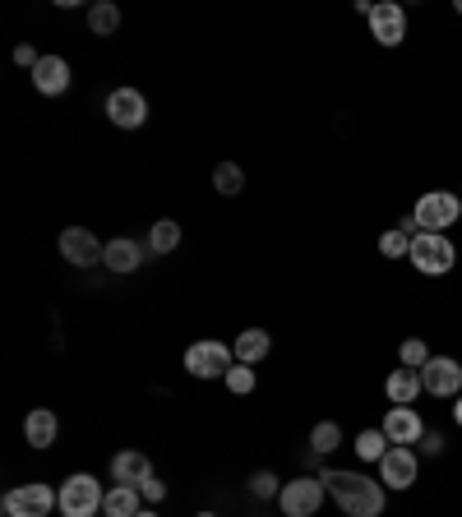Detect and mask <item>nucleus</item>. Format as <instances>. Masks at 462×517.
I'll return each mask as SVG.
<instances>
[{
    "label": "nucleus",
    "mask_w": 462,
    "mask_h": 517,
    "mask_svg": "<svg viewBox=\"0 0 462 517\" xmlns=\"http://www.w3.org/2000/svg\"><path fill=\"white\" fill-rule=\"evenodd\" d=\"M231 351H236V361H241V365H259L268 351H273V337H268L264 328H245V333L236 337V347H231Z\"/></svg>",
    "instance_id": "6ab92c4d"
},
{
    "label": "nucleus",
    "mask_w": 462,
    "mask_h": 517,
    "mask_svg": "<svg viewBox=\"0 0 462 517\" xmlns=\"http://www.w3.org/2000/svg\"><path fill=\"white\" fill-rule=\"evenodd\" d=\"M56 504H61V490L33 481V485H19V490L5 494V517H47Z\"/></svg>",
    "instance_id": "0eeeda50"
},
{
    "label": "nucleus",
    "mask_w": 462,
    "mask_h": 517,
    "mask_svg": "<svg viewBox=\"0 0 462 517\" xmlns=\"http://www.w3.org/2000/svg\"><path fill=\"white\" fill-rule=\"evenodd\" d=\"M56 430H61V421H56V411H47V407L28 411V421H24V439H28V448H51V444H56Z\"/></svg>",
    "instance_id": "f3484780"
},
{
    "label": "nucleus",
    "mask_w": 462,
    "mask_h": 517,
    "mask_svg": "<svg viewBox=\"0 0 462 517\" xmlns=\"http://www.w3.org/2000/svg\"><path fill=\"white\" fill-rule=\"evenodd\" d=\"M338 444H342V425L338 421H319L315 430H310V448H315V453H333Z\"/></svg>",
    "instance_id": "b1692460"
},
{
    "label": "nucleus",
    "mask_w": 462,
    "mask_h": 517,
    "mask_svg": "<svg viewBox=\"0 0 462 517\" xmlns=\"http://www.w3.org/2000/svg\"><path fill=\"white\" fill-rule=\"evenodd\" d=\"M14 61L28 65V70H37V61H42V56L33 51V42H24V47H14Z\"/></svg>",
    "instance_id": "7c9ffc66"
},
{
    "label": "nucleus",
    "mask_w": 462,
    "mask_h": 517,
    "mask_svg": "<svg viewBox=\"0 0 462 517\" xmlns=\"http://www.w3.org/2000/svg\"><path fill=\"white\" fill-rule=\"evenodd\" d=\"M379 254H384V259H407V254H412V236H407V231H384V236H379Z\"/></svg>",
    "instance_id": "a878e982"
},
{
    "label": "nucleus",
    "mask_w": 462,
    "mask_h": 517,
    "mask_svg": "<svg viewBox=\"0 0 462 517\" xmlns=\"http://www.w3.org/2000/svg\"><path fill=\"white\" fill-rule=\"evenodd\" d=\"M102 513L107 517H139L144 513V508H139V485H116V490H107Z\"/></svg>",
    "instance_id": "aec40b11"
},
{
    "label": "nucleus",
    "mask_w": 462,
    "mask_h": 517,
    "mask_svg": "<svg viewBox=\"0 0 462 517\" xmlns=\"http://www.w3.org/2000/svg\"><path fill=\"white\" fill-rule=\"evenodd\" d=\"M107 116L111 125H121V130H139V125L148 121V102L139 88H116V93L107 97Z\"/></svg>",
    "instance_id": "9b49d317"
},
{
    "label": "nucleus",
    "mask_w": 462,
    "mask_h": 517,
    "mask_svg": "<svg viewBox=\"0 0 462 517\" xmlns=\"http://www.w3.org/2000/svg\"><path fill=\"white\" fill-rule=\"evenodd\" d=\"M421 388L430 397H458L462 393V365L453 356H430L421 370Z\"/></svg>",
    "instance_id": "9d476101"
},
{
    "label": "nucleus",
    "mask_w": 462,
    "mask_h": 517,
    "mask_svg": "<svg viewBox=\"0 0 462 517\" xmlns=\"http://www.w3.org/2000/svg\"><path fill=\"white\" fill-rule=\"evenodd\" d=\"M379 430L389 434L393 448H407V444H421L426 421L416 416V407H389V416H384V425H379Z\"/></svg>",
    "instance_id": "f8f14e48"
},
{
    "label": "nucleus",
    "mask_w": 462,
    "mask_h": 517,
    "mask_svg": "<svg viewBox=\"0 0 462 517\" xmlns=\"http://www.w3.org/2000/svg\"><path fill=\"white\" fill-rule=\"evenodd\" d=\"M462 217V199L458 194H444V190H435V194H421L416 199V208H412V222H416V231H444L453 227Z\"/></svg>",
    "instance_id": "7ed1b4c3"
},
{
    "label": "nucleus",
    "mask_w": 462,
    "mask_h": 517,
    "mask_svg": "<svg viewBox=\"0 0 462 517\" xmlns=\"http://www.w3.org/2000/svg\"><path fill=\"white\" fill-rule=\"evenodd\" d=\"M61 259L74 268H93L107 259V245H98V236L88 227H70V231H61Z\"/></svg>",
    "instance_id": "1a4fd4ad"
},
{
    "label": "nucleus",
    "mask_w": 462,
    "mask_h": 517,
    "mask_svg": "<svg viewBox=\"0 0 462 517\" xmlns=\"http://www.w3.org/2000/svg\"><path fill=\"white\" fill-rule=\"evenodd\" d=\"M384 393H389L393 407H412L416 397L426 393V388H421V370H407V365H398V370L389 374V384H384Z\"/></svg>",
    "instance_id": "2eb2a0df"
},
{
    "label": "nucleus",
    "mask_w": 462,
    "mask_h": 517,
    "mask_svg": "<svg viewBox=\"0 0 462 517\" xmlns=\"http://www.w3.org/2000/svg\"><path fill=\"white\" fill-rule=\"evenodd\" d=\"M250 494H255V499H278L282 494L278 476H273V471H255V476H250Z\"/></svg>",
    "instance_id": "c85d7f7f"
},
{
    "label": "nucleus",
    "mask_w": 462,
    "mask_h": 517,
    "mask_svg": "<svg viewBox=\"0 0 462 517\" xmlns=\"http://www.w3.org/2000/svg\"><path fill=\"white\" fill-rule=\"evenodd\" d=\"M102 485L98 476H88V471H79V476H70V481L61 485V513L65 517H98L102 513Z\"/></svg>",
    "instance_id": "20e7f679"
},
{
    "label": "nucleus",
    "mask_w": 462,
    "mask_h": 517,
    "mask_svg": "<svg viewBox=\"0 0 462 517\" xmlns=\"http://www.w3.org/2000/svg\"><path fill=\"white\" fill-rule=\"evenodd\" d=\"M139 494H144L148 504H158L162 494H167V485H162V481H153V476H148V481H144V485H139Z\"/></svg>",
    "instance_id": "2f4dec72"
},
{
    "label": "nucleus",
    "mask_w": 462,
    "mask_h": 517,
    "mask_svg": "<svg viewBox=\"0 0 462 517\" xmlns=\"http://www.w3.org/2000/svg\"><path fill=\"white\" fill-rule=\"evenodd\" d=\"M356 457H361V462H384V453H389V434H384V430H361V434H356Z\"/></svg>",
    "instance_id": "412c9836"
},
{
    "label": "nucleus",
    "mask_w": 462,
    "mask_h": 517,
    "mask_svg": "<svg viewBox=\"0 0 462 517\" xmlns=\"http://www.w3.org/2000/svg\"><path fill=\"white\" fill-rule=\"evenodd\" d=\"M102 264L111 268V273H134V268L144 264V245L139 241H107V259H102Z\"/></svg>",
    "instance_id": "a211bd4d"
},
{
    "label": "nucleus",
    "mask_w": 462,
    "mask_h": 517,
    "mask_svg": "<svg viewBox=\"0 0 462 517\" xmlns=\"http://www.w3.org/2000/svg\"><path fill=\"white\" fill-rule=\"evenodd\" d=\"M416 448H421V453H426V457H439V453H444V434H439V430H426V434H421V444H416Z\"/></svg>",
    "instance_id": "c756f323"
},
{
    "label": "nucleus",
    "mask_w": 462,
    "mask_h": 517,
    "mask_svg": "<svg viewBox=\"0 0 462 517\" xmlns=\"http://www.w3.org/2000/svg\"><path fill=\"white\" fill-rule=\"evenodd\" d=\"M407 259H412L426 277H444V273H453V264H458V250H453V241L449 236H439V231H416Z\"/></svg>",
    "instance_id": "f03ea898"
},
{
    "label": "nucleus",
    "mask_w": 462,
    "mask_h": 517,
    "mask_svg": "<svg viewBox=\"0 0 462 517\" xmlns=\"http://www.w3.org/2000/svg\"><path fill=\"white\" fill-rule=\"evenodd\" d=\"M426 361H430V347L421 337H407L398 347V365H407V370H426Z\"/></svg>",
    "instance_id": "393cba45"
},
{
    "label": "nucleus",
    "mask_w": 462,
    "mask_h": 517,
    "mask_svg": "<svg viewBox=\"0 0 462 517\" xmlns=\"http://www.w3.org/2000/svg\"><path fill=\"white\" fill-rule=\"evenodd\" d=\"M453 10H458V14H462V0H458V5H453Z\"/></svg>",
    "instance_id": "f704fd0d"
},
{
    "label": "nucleus",
    "mask_w": 462,
    "mask_h": 517,
    "mask_svg": "<svg viewBox=\"0 0 462 517\" xmlns=\"http://www.w3.org/2000/svg\"><path fill=\"white\" fill-rule=\"evenodd\" d=\"M370 37H375L379 47H402V37H407V10H402L398 0H379L375 10H370Z\"/></svg>",
    "instance_id": "6e6552de"
},
{
    "label": "nucleus",
    "mask_w": 462,
    "mask_h": 517,
    "mask_svg": "<svg viewBox=\"0 0 462 517\" xmlns=\"http://www.w3.org/2000/svg\"><path fill=\"white\" fill-rule=\"evenodd\" d=\"M139 517H158V513H148V508H144V513H139Z\"/></svg>",
    "instance_id": "72a5a7b5"
},
{
    "label": "nucleus",
    "mask_w": 462,
    "mask_h": 517,
    "mask_svg": "<svg viewBox=\"0 0 462 517\" xmlns=\"http://www.w3.org/2000/svg\"><path fill=\"white\" fill-rule=\"evenodd\" d=\"M227 388H231V393H241V397H245V393H255V370L236 361V365L227 370Z\"/></svg>",
    "instance_id": "cd10ccee"
},
{
    "label": "nucleus",
    "mask_w": 462,
    "mask_h": 517,
    "mask_svg": "<svg viewBox=\"0 0 462 517\" xmlns=\"http://www.w3.org/2000/svg\"><path fill=\"white\" fill-rule=\"evenodd\" d=\"M453 421H458V425H462V393H458V397H453Z\"/></svg>",
    "instance_id": "473e14b6"
},
{
    "label": "nucleus",
    "mask_w": 462,
    "mask_h": 517,
    "mask_svg": "<svg viewBox=\"0 0 462 517\" xmlns=\"http://www.w3.org/2000/svg\"><path fill=\"white\" fill-rule=\"evenodd\" d=\"M88 28H93L98 37H111L116 28H121V10H116L111 0H98V5L88 10Z\"/></svg>",
    "instance_id": "5701e85b"
},
{
    "label": "nucleus",
    "mask_w": 462,
    "mask_h": 517,
    "mask_svg": "<svg viewBox=\"0 0 462 517\" xmlns=\"http://www.w3.org/2000/svg\"><path fill=\"white\" fill-rule=\"evenodd\" d=\"M199 517H213V513H199Z\"/></svg>",
    "instance_id": "c9c22d12"
},
{
    "label": "nucleus",
    "mask_w": 462,
    "mask_h": 517,
    "mask_svg": "<svg viewBox=\"0 0 462 517\" xmlns=\"http://www.w3.org/2000/svg\"><path fill=\"white\" fill-rule=\"evenodd\" d=\"M379 481L384 490H412L416 485V453L412 448H389L379 462Z\"/></svg>",
    "instance_id": "ddd939ff"
},
{
    "label": "nucleus",
    "mask_w": 462,
    "mask_h": 517,
    "mask_svg": "<svg viewBox=\"0 0 462 517\" xmlns=\"http://www.w3.org/2000/svg\"><path fill=\"white\" fill-rule=\"evenodd\" d=\"M33 88L47 97L65 93V88H70V65H65V56H42L33 70Z\"/></svg>",
    "instance_id": "4468645a"
},
{
    "label": "nucleus",
    "mask_w": 462,
    "mask_h": 517,
    "mask_svg": "<svg viewBox=\"0 0 462 517\" xmlns=\"http://www.w3.org/2000/svg\"><path fill=\"white\" fill-rule=\"evenodd\" d=\"M176 245H181V222H171V217L153 222V231H148V250H153V254H171Z\"/></svg>",
    "instance_id": "4be33fe9"
},
{
    "label": "nucleus",
    "mask_w": 462,
    "mask_h": 517,
    "mask_svg": "<svg viewBox=\"0 0 462 517\" xmlns=\"http://www.w3.org/2000/svg\"><path fill=\"white\" fill-rule=\"evenodd\" d=\"M213 185H218V194H241V185H245L241 167H236V162H222V167L213 171Z\"/></svg>",
    "instance_id": "bb28decb"
},
{
    "label": "nucleus",
    "mask_w": 462,
    "mask_h": 517,
    "mask_svg": "<svg viewBox=\"0 0 462 517\" xmlns=\"http://www.w3.org/2000/svg\"><path fill=\"white\" fill-rule=\"evenodd\" d=\"M111 476L121 485H144L148 476H153V462H148L139 448H130V453H116L111 457Z\"/></svg>",
    "instance_id": "dca6fc26"
},
{
    "label": "nucleus",
    "mask_w": 462,
    "mask_h": 517,
    "mask_svg": "<svg viewBox=\"0 0 462 517\" xmlns=\"http://www.w3.org/2000/svg\"><path fill=\"white\" fill-rule=\"evenodd\" d=\"M324 490L338 499V508L347 517H379L384 513V481H370L361 471H338V467H324Z\"/></svg>",
    "instance_id": "f257e3e1"
},
{
    "label": "nucleus",
    "mask_w": 462,
    "mask_h": 517,
    "mask_svg": "<svg viewBox=\"0 0 462 517\" xmlns=\"http://www.w3.org/2000/svg\"><path fill=\"white\" fill-rule=\"evenodd\" d=\"M324 481L319 476H296V481H287L282 485V494H278V504H282V513L287 517H315L319 508H324Z\"/></svg>",
    "instance_id": "423d86ee"
},
{
    "label": "nucleus",
    "mask_w": 462,
    "mask_h": 517,
    "mask_svg": "<svg viewBox=\"0 0 462 517\" xmlns=\"http://www.w3.org/2000/svg\"><path fill=\"white\" fill-rule=\"evenodd\" d=\"M231 365H236V351L227 342H213V337L185 351V370L195 374V379H227Z\"/></svg>",
    "instance_id": "39448f33"
}]
</instances>
